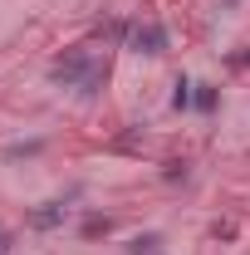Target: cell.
<instances>
[{
  "mask_svg": "<svg viewBox=\"0 0 250 255\" xmlns=\"http://www.w3.org/2000/svg\"><path fill=\"white\" fill-rule=\"evenodd\" d=\"M49 79H54V84H64V89H79V94H98L103 69H98L94 49H64L59 59L49 64Z\"/></svg>",
  "mask_w": 250,
  "mask_h": 255,
  "instance_id": "6da1fadb",
  "label": "cell"
},
{
  "mask_svg": "<svg viewBox=\"0 0 250 255\" xmlns=\"http://www.w3.org/2000/svg\"><path fill=\"white\" fill-rule=\"evenodd\" d=\"M127 49H132V54H167V25H162V20H137V25H127Z\"/></svg>",
  "mask_w": 250,
  "mask_h": 255,
  "instance_id": "7a4b0ae2",
  "label": "cell"
},
{
  "mask_svg": "<svg viewBox=\"0 0 250 255\" xmlns=\"http://www.w3.org/2000/svg\"><path fill=\"white\" fill-rule=\"evenodd\" d=\"M64 216H69V201H44V206H34L25 221L34 231H54V226H64Z\"/></svg>",
  "mask_w": 250,
  "mask_h": 255,
  "instance_id": "3957f363",
  "label": "cell"
},
{
  "mask_svg": "<svg viewBox=\"0 0 250 255\" xmlns=\"http://www.w3.org/2000/svg\"><path fill=\"white\" fill-rule=\"evenodd\" d=\"M127 255H162V236H157V231L132 236V241H127Z\"/></svg>",
  "mask_w": 250,
  "mask_h": 255,
  "instance_id": "277c9868",
  "label": "cell"
},
{
  "mask_svg": "<svg viewBox=\"0 0 250 255\" xmlns=\"http://www.w3.org/2000/svg\"><path fill=\"white\" fill-rule=\"evenodd\" d=\"M191 89H196L191 79H177L172 84V108H191Z\"/></svg>",
  "mask_w": 250,
  "mask_h": 255,
  "instance_id": "5b68a950",
  "label": "cell"
},
{
  "mask_svg": "<svg viewBox=\"0 0 250 255\" xmlns=\"http://www.w3.org/2000/svg\"><path fill=\"white\" fill-rule=\"evenodd\" d=\"M191 103H196L201 113H211V108H216V89H211V84H196V94H191Z\"/></svg>",
  "mask_w": 250,
  "mask_h": 255,
  "instance_id": "8992f818",
  "label": "cell"
},
{
  "mask_svg": "<svg viewBox=\"0 0 250 255\" xmlns=\"http://www.w3.org/2000/svg\"><path fill=\"white\" fill-rule=\"evenodd\" d=\"M39 147H44L39 137H34V142H15V147H5V157H10V162H20V157H34Z\"/></svg>",
  "mask_w": 250,
  "mask_h": 255,
  "instance_id": "52a82bcc",
  "label": "cell"
},
{
  "mask_svg": "<svg viewBox=\"0 0 250 255\" xmlns=\"http://www.w3.org/2000/svg\"><path fill=\"white\" fill-rule=\"evenodd\" d=\"M103 231H108V216H89L84 221V236H103Z\"/></svg>",
  "mask_w": 250,
  "mask_h": 255,
  "instance_id": "ba28073f",
  "label": "cell"
},
{
  "mask_svg": "<svg viewBox=\"0 0 250 255\" xmlns=\"http://www.w3.org/2000/svg\"><path fill=\"white\" fill-rule=\"evenodd\" d=\"M167 182H187V162H167Z\"/></svg>",
  "mask_w": 250,
  "mask_h": 255,
  "instance_id": "9c48e42d",
  "label": "cell"
},
{
  "mask_svg": "<svg viewBox=\"0 0 250 255\" xmlns=\"http://www.w3.org/2000/svg\"><path fill=\"white\" fill-rule=\"evenodd\" d=\"M10 246H15V236H10V231L0 226V255H10Z\"/></svg>",
  "mask_w": 250,
  "mask_h": 255,
  "instance_id": "30bf717a",
  "label": "cell"
},
{
  "mask_svg": "<svg viewBox=\"0 0 250 255\" xmlns=\"http://www.w3.org/2000/svg\"><path fill=\"white\" fill-rule=\"evenodd\" d=\"M231 69H250V49H246V54H236V59H231Z\"/></svg>",
  "mask_w": 250,
  "mask_h": 255,
  "instance_id": "8fae6325",
  "label": "cell"
},
{
  "mask_svg": "<svg viewBox=\"0 0 250 255\" xmlns=\"http://www.w3.org/2000/svg\"><path fill=\"white\" fill-rule=\"evenodd\" d=\"M221 5H236V0H221Z\"/></svg>",
  "mask_w": 250,
  "mask_h": 255,
  "instance_id": "7c38bea8",
  "label": "cell"
}]
</instances>
